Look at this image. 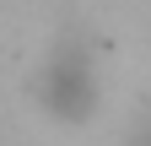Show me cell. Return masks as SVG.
<instances>
[{"instance_id":"cell-2","label":"cell","mask_w":151,"mask_h":146,"mask_svg":"<svg viewBox=\"0 0 151 146\" xmlns=\"http://www.w3.org/2000/svg\"><path fill=\"white\" fill-rule=\"evenodd\" d=\"M135 146H151V119L140 124V135H135Z\"/></svg>"},{"instance_id":"cell-1","label":"cell","mask_w":151,"mask_h":146,"mask_svg":"<svg viewBox=\"0 0 151 146\" xmlns=\"http://www.w3.org/2000/svg\"><path fill=\"white\" fill-rule=\"evenodd\" d=\"M38 98H43V108L54 119H70V124L97 114V98H103L97 60H92V49L81 38H60L49 49L43 70H38Z\"/></svg>"}]
</instances>
